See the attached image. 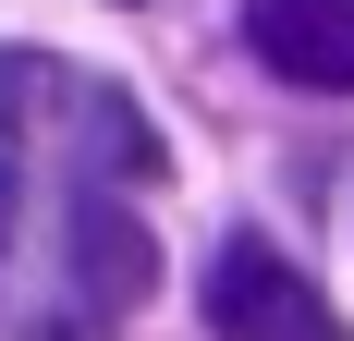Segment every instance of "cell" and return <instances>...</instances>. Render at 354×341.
I'll list each match as a JSON object with an SVG mask.
<instances>
[{"instance_id": "1", "label": "cell", "mask_w": 354, "mask_h": 341, "mask_svg": "<svg viewBox=\"0 0 354 341\" xmlns=\"http://www.w3.org/2000/svg\"><path fill=\"white\" fill-rule=\"evenodd\" d=\"M159 293V232L122 183L0 146V341H122Z\"/></svg>"}, {"instance_id": "2", "label": "cell", "mask_w": 354, "mask_h": 341, "mask_svg": "<svg viewBox=\"0 0 354 341\" xmlns=\"http://www.w3.org/2000/svg\"><path fill=\"white\" fill-rule=\"evenodd\" d=\"M0 146L49 170H98L122 195L171 183V135L147 122V98L110 86L98 61H62V49H0Z\"/></svg>"}, {"instance_id": "3", "label": "cell", "mask_w": 354, "mask_h": 341, "mask_svg": "<svg viewBox=\"0 0 354 341\" xmlns=\"http://www.w3.org/2000/svg\"><path fill=\"white\" fill-rule=\"evenodd\" d=\"M208 329L220 341H342V305H330L269 232H232L208 256Z\"/></svg>"}, {"instance_id": "4", "label": "cell", "mask_w": 354, "mask_h": 341, "mask_svg": "<svg viewBox=\"0 0 354 341\" xmlns=\"http://www.w3.org/2000/svg\"><path fill=\"white\" fill-rule=\"evenodd\" d=\"M245 49L306 98H354V0H245Z\"/></svg>"}]
</instances>
